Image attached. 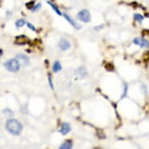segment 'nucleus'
Returning a JSON list of instances; mask_svg holds the SVG:
<instances>
[{
    "label": "nucleus",
    "instance_id": "obj_1",
    "mask_svg": "<svg viewBox=\"0 0 149 149\" xmlns=\"http://www.w3.org/2000/svg\"><path fill=\"white\" fill-rule=\"evenodd\" d=\"M6 129L8 132L13 135L17 136L22 132L23 126L18 120L15 119H10L6 123Z\"/></svg>",
    "mask_w": 149,
    "mask_h": 149
},
{
    "label": "nucleus",
    "instance_id": "obj_2",
    "mask_svg": "<svg viewBox=\"0 0 149 149\" xmlns=\"http://www.w3.org/2000/svg\"><path fill=\"white\" fill-rule=\"evenodd\" d=\"M4 66L8 71L16 73L20 70V64L17 59H10L4 63Z\"/></svg>",
    "mask_w": 149,
    "mask_h": 149
},
{
    "label": "nucleus",
    "instance_id": "obj_3",
    "mask_svg": "<svg viewBox=\"0 0 149 149\" xmlns=\"http://www.w3.org/2000/svg\"><path fill=\"white\" fill-rule=\"evenodd\" d=\"M77 18L82 22L89 23L91 21V17L90 12L88 10H82L77 13Z\"/></svg>",
    "mask_w": 149,
    "mask_h": 149
},
{
    "label": "nucleus",
    "instance_id": "obj_4",
    "mask_svg": "<svg viewBox=\"0 0 149 149\" xmlns=\"http://www.w3.org/2000/svg\"><path fill=\"white\" fill-rule=\"evenodd\" d=\"M16 59L19 61L20 66H27L29 65V63H30L29 58H28L27 56H25L24 54H21V53L18 54V55H17V56H16Z\"/></svg>",
    "mask_w": 149,
    "mask_h": 149
},
{
    "label": "nucleus",
    "instance_id": "obj_5",
    "mask_svg": "<svg viewBox=\"0 0 149 149\" xmlns=\"http://www.w3.org/2000/svg\"><path fill=\"white\" fill-rule=\"evenodd\" d=\"M133 42L135 45H139L141 48H144V49H149V42L148 40L144 39V38H136L134 39Z\"/></svg>",
    "mask_w": 149,
    "mask_h": 149
},
{
    "label": "nucleus",
    "instance_id": "obj_6",
    "mask_svg": "<svg viewBox=\"0 0 149 149\" xmlns=\"http://www.w3.org/2000/svg\"><path fill=\"white\" fill-rule=\"evenodd\" d=\"M59 47L62 51H66L70 48V43L68 40L61 39L59 42Z\"/></svg>",
    "mask_w": 149,
    "mask_h": 149
},
{
    "label": "nucleus",
    "instance_id": "obj_7",
    "mask_svg": "<svg viewBox=\"0 0 149 149\" xmlns=\"http://www.w3.org/2000/svg\"><path fill=\"white\" fill-rule=\"evenodd\" d=\"M29 42V39L28 38L24 35H20V36L16 37V41H15V44L20 45H23L27 44Z\"/></svg>",
    "mask_w": 149,
    "mask_h": 149
},
{
    "label": "nucleus",
    "instance_id": "obj_8",
    "mask_svg": "<svg viewBox=\"0 0 149 149\" xmlns=\"http://www.w3.org/2000/svg\"><path fill=\"white\" fill-rule=\"evenodd\" d=\"M70 130H71L70 125L68 123H62L61 128H60L59 132L61 133L63 135H66L68 133L70 132Z\"/></svg>",
    "mask_w": 149,
    "mask_h": 149
},
{
    "label": "nucleus",
    "instance_id": "obj_9",
    "mask_svg": "<svg viewBox=\"0 0 149 149\" xmlns=\"http://www.w3.org/2000/svg\"><path fill=\"white\" fill-rule=\"evenodd\" d=\"M63 16H64V17L66 18V20H67V21H68V22L70 23V24L72 25V26H73L74 28H76V29H77V30L81 28V26H80V25H79L77 23L75 22V21H74V20H73V19H72V18L70 17V16H68V15L66 14V13H63Z\"/></svg>",
    "mask_w": 149,
    "mask_h": 149
},
{
    "label": "nucleus",
    "instance_id": "obj_10",
    "mask_svg": "<svg viewBox=\"0 0 149 149\" xmlns=\"http://www.w3.org/2000/svg\"><path fill=\"white\" fill-rule=\"evenodd\" d=\"M52 70H53V72H55V73H58V72L61 70L62 66L59 61H56L54 63L53 66H52Z\"/></svg>",
    "mask_w": 149,
    "mask_h": 149
},
{
    "label": "nucleus",
    "instance_id": "obj_11",
    "mask_svg": "<svg viewBox=\"0 0 149 149\" xmlns=\"http://www.w3.org/2000/svg\"><path fill=\"white\" fill-rule=\"evenodd\" d=\"M72 147H73V144H72V142L70 141H66L63 143V144H62L61 146L59 147V148L60 149H70L72 148Z\"/></svg>",
    "mask_w": 149,
    "mask_h": 149
},
{
    "label": "nucleus",
    "instance_id": "obj_12",
    "mask_svg": "<svg viewBox=\"0 0 149 149\" xmlns=\"http://www.w3.org/2000/svg\"><path fill=\"white\" fill-rule=\"evenodd\" d=\"M134 18L135 20H137L140 23H141L144 20V17L142 15L139 14V13H135L134 16Z\"/></svg>",
    "mask_w": 149,
    "mask_h": 149
},
{
    "label": "nucleus",
    "instance_id": "obj_13",
    "mask_svg": "<svg viewBox=\"0 0 149 149\" xmlns=\"http://www.w3.org/2000/svg\"><path fill=\"white\" fill-rule=\"evenodd\" d=\"M48 4H49V5L51 6V7L52 8V9H53L54 11H55V12L57 14L59 15V16H62L61 12H60V11H59V9H58V8L56 7V6H55V5H54V4H53V3H50V2H48Z\"/></svg>",
    "mask_w": 149,
    "mask_h": 149
},
{
    "label": "nucleus",
    "instance_id": "obj_14",
    "mask_svg": "<svg viewBox=\"0 0 149 149\" xmlns=\"http://www.w3.org/2000/svg\"><path fill=\"white\" fill-rule=\"evenodd\" d=\"M77 71L79 72V75H81L82 77H85L87 75V71L84 66H81V68H79Z\"/></svg>",
    "mask_w": 149,
    "mask_h": 149
},
{
    "label": "nucleus",
    "instance_id": "obj_15",
    "mask_svg": "<svg viewBox=\"0 0 149 149\" xmlns=\"http://www.w3.org/2000/svg\"><path fill=\"white\" fill-rule=\"evenodd\" d=\"M26 24V21L25 20H23V19H20V20H18L16 22V26L17 27H21L23 26H24V24Z\"/></svg>",
    "mask_w": 149,
    "mask_h": 149
},
{
    "label": "nucleus",
    "instance_id": "obj_16",
    "mask_svg": "<svg viewBox=\"0 0 149 149\" xmlns=\"http://www.w3.org/2000/svg\"><path fill=\"white\" fill-rule=\"evenodd\" d=\"M34 1H31V3L30 2V3H26V7H27L28 10H32V9H33V7L34 6Z\"/></svg>",
    "mask_w": 149,
    "mask_h": 149
},
{
    "label": "nucleus",
    "instance_id": "obj_17",
    "mask_svg": "<svg viewBox=\"0 0 149 149\" xmlns=\"http://www.w3.org/2000/svg\"><path fill=\"white\" fill-rule=\"evenodd\" d=\"M41 7H42V4H41V3H38L36 6H34L31 10L33 12H36L38 10H39L40 9H41Z\"/></svg>",
    "mask_w": 149,
    "mask_h": 149
},
{
    "label": "nucleus",
    "instance_id": "obj_18",
    "mask_svg": "<svg viewBox=\"0 0 149 149\" xmlns=\"http://www.w3.org/2000/svg\"><path fill=\"white\" fill-rule=\"evenodd\" d=\"M3 113H4V114H5L6 116H13V112L10 109H8L3 110Z\"/></svg>",
    "mask_w": 149,
    "mask_h": 149
},
{
    "label": "nucleus",
    "instance_id": "obj_19",
    "mask_svg": "<svg viewBox=\"0 0 149 149\" xmlns=\"http://www.w3.org/2000/svg\"><path fill=\"white\" fill-rule=\"evenodd\" d=\"M27 27L29 28V29H31V31H36V29H35V27H34V25L32 24H31V23H27Z\"/></svg>",
    "mask_w": 149,
    "mask_h": 149
},
{
    "label": "nucleus",
    "instance_id": "obj_20",
    "mask_svg": "<svg viewBox=\"0 0 149 149\" xmlns=\"http://www.w3.org/2000/svg\"><path fill=\"white\" fill-rule=\"evenodd\" d=\"M49 86H50V88H51L52 90H53L54 85H53V83H52V79L51 77H49Z\"/></svg>",
    "mask_w": 149,
    "mask_h": 149
},
{
    "label": "nucleus",
    "instance_id": "obj_21",
    "mask_svg": "<svg viewBox=\"0 0 149 149\" xmlns=\"http://www.w3.org/2000/svg\"><path fill=\"white\" fill-rule=\"evenodd\" d=\"M127 84H125V91H124V92H123V95L122 98H123V97L126 96V95H127Z\"/></svg>",
    "mask_w": 149,
    "mask_h": 149
},
{
    "label": "nucleus",
    "instance_id": "obj_22",
    "mask_svg": "<svg viewBox=\"0 0 149 149\" xmlns=\"http://www.w3.org/2000/svg\"><path fill=\"white\" fill-rule=\"evenodd\" d=\"M2 54H3V52H2V50H1V49H0V56H1V55H2Z\"/></svg>",
    "mask_w": 149,
    "mask_h": 149
}]
</instances>
